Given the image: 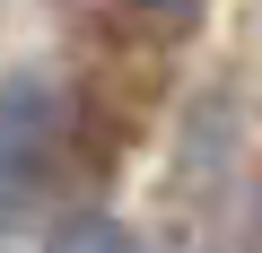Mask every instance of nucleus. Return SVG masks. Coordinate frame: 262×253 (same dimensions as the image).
Instances as JSON below:
<instances>
[{
  "instance_id": "nucleus-2",
  "label": "nucleus",
  "mask_w": 262,
  "mask_h": 253,
  "mask_svg": "<svg viewBox=\"0 0 262 253\" xmlns=\"http://www.w3.org/2000/svg\"><path fill=\"white\" fill-rule=\"evenodd\" d=\"M53 253H131V244H122L105 218H79V227H61V236H53Z\"/></svg>"
},
{
  "instance_id": "nucleus-1",
  "label": "nucleus",
  "mask_w": 262,
  "mask_h": 253,
  "mask_svg": "<svg viewBox=\"0 0 262 253\" xmlns=\"http://www.w3.org/2000/svg\"><path fill=\"white\" fill-rule=\"evenodd\" d=\"M61 157H70V96L44 70L0 79V236L44 218V201L61 192Z\"/></svg>"
},
{
  "instance_id": "nucleus-3",
  "label": "nucleus",
  "mask_w": 262,
  "mask_h": 253,
  "mask_svg": "<svg viewBox=\"0 0 262 253\" xmlns=\"http://www.w3.org/2000/svg\"><path fill=\"white\" fill-rule=\"evenodd\" d=\"M131 9H140V18H184L192 0H131Z\"/></svg>"
}]
</instances>
